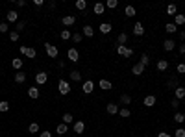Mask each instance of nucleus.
Returning <instances> with one entry per match:
<instances>
[{
  "instance_id": "nucleus-1",
  "label": "nucleus",
  "mask_w": 185,
  "mask_h": 137,
  "mask_svg": "<svg viewBox=\"0 0 185 137\" xmlns=\"http://www.w3.org/2000/svg\"><path fill=\"white\" fill-rule=\"evenodd\" d=\"M58 91H59V95H68L71 93V83L67 80H59L58 82Z\"/></svg>"
},
{
  "instance_id": "nucleus-2",
  "label": "nucleus",
  "mask_w": 185,
  "mask_h": 137,
  "mask_svg": "<svg viewBox=\"0 0 185 137\" xmlns=\"http://www.w3.org/2000/svg\"><path fill=\"white\" fill-rule=\"evenodd\" d=\"M20 54H24L26 58H30V59H33L35 56H37V50L35 48H30V47H24V44H20Z\"/></svg>"
},
{
  "instance_id": "nucleus-3",
  "label": "nucleus",
  "mask_w": 185,
  "mask_h": 137,
  "mask_svg": "<svg viewBox=\"0 0 185 137\" xmlns=\"http://www.w3.org/2000/svg\"><path fill=\"white\" fill-rule=\"evenodd\" d=\"M117 52H119L122 58H131V56H133V50H131L130 47H126V44H119V47H117Z\"/></svg>"
},
{
  "instance_id": "nucleus-4",
  "label": "nucleus",
  "mask_w": 185,
  "mask_h": 137,
  "mask_svg": "<svg viewBox=\"0 0 185 137\" xmlns=\"http://www.w3.org/2000/svg\"><path fill=\"white\" fill-rule=\"evenodd\" d=\"M44 50H46V54H48L50 58H58V54H59L58 47H56V44H52V43H46L44 44Z\"/></svg>"
},
{
  "instance_id": "nucleus-5",
  "label": "nucleus",
  "mask_w": 185,
  "mask_h": 137,
  "mask_svg": "<svg viewBox=\"0 0 185 137\" xmlns=\"http://www.w3.org/2000/svg\"><path fill=\"white\" fill-rule=\"evenodd\" d=\"M67 58H68V59H71L72 63H78V59H80V54H78V48H74V47H72V48H68V50H67Z\"/></svg>"
},
{
  "instance_id": "nucleus-6",
  "label": "nucleus",
  "mask_w": 185,
  "mask_h": 137,
  "mask_svg": "<svg viewBox=\"0 0 185 137\" xmlns=\"http://www.w3.org/2000/svg\"><path fill=\"white\" fill-rule=\"evenodd\" d=\"M82 91H83L85 95H91L92 91H95V83H92V80H85L83 85H82Z\"/></svg>"
},
{
  "instance_id": "nucleus-7",
  "label": "nucleus",
  "mask_w": 185,
  "mask_h": 137,
  "mask_svg": "<svg viewBox=\"0 0 185 137\" xmlns=\"http://www.w3.org/2000/svg\"><path fill=\"white\" fill-rule=\"evenodd\" d=\"M35 82H37V85H43V83H46V82H48V74H46V72H37L35 74Z\"/></svg>"
},
{
  "instance_id": "nucleus-8",
  "label": "nucleus",
  "mask_w": 185,
  "mask_h": 137,
  "mask_svg": "<svg viewBox=\"0 0 185 137\" xmlns=\"http://www.w3.org/2000/svg\"><path fill=\"white\" fill-rule=\"evenodd\" d=\"M131 72H133L135 76H141V74L145 72V65H143L141 61H139V63H135V65L131 67Z\"/></svg>"
},
{
  "instance_id": "nucleus-9",
  "label": "nucleus",
  "mask_w": 185,
  "mask_h": 137,
  "mask_svg": "<svg viewBox=\"0 0 185 137\" xmlns=\"http://www.w3.org/2000/svg\"><path fill=\"white\" fill-rule=\"evenodd\" d=\"M61 22H63V26H72L74 22H76V17H74V15H65V17L61 19Z\"/></svg>"
},
{
  "instance_id": "nucleus-10",
  "label": "nucleus",
  "mask_w": 185,
  "mask_h": 137,
  "mask_svg": "<svg viewBox=\"0 0 185 137\" xmlns=\"http://www.w3.org/2000/svg\"><path fill=\"white\" fill-rule=\"evenodd\" d=\"M174 98H176V100H183V98H185V87L180 85V87L174 89Z\"/></svg>"
},
{
  "instance_id": "nucleus-11",
  "label": "nucleus",
  "mask_w": 185,
  "mask_h": 137,
  "mask_svg": "<svg viewBox=\"0 0 185 137\" xmlns=\"http://www.w3.org/2000/svg\"><path fill=\"white\" fill-rule=\"evenodd\" d=\"M6 19H8V22H19V13L15 9H9L8 15H6Z\"/></svg>"
},
{
  "instance_id": "nucleus-12",
  "label": "nucleus",
  "mask_w": 185,
  "mask_h": 137,
  "mask_svg": "<svg viewBox=\"0 0 185 137\" xmlns=\"http://www.w3.org/2000/svg\"><path fill=\"white\" fill-rule=\"evenodd\" d=\"M92 11H95V15H102V13L106 11V4H102V2H96L95 6H92Z\"/></svg>"
},
{
  "instance_id": "nucleus-13",
  "label": "nucleus",
  "mask_w": 185,
  "mask_h": 137,
  "mask_svg": "<svg viewBox=\"0 0 185 137\" xmlns=\"http://www.w3.org/2000/svg\"><path fill=\"white\" fill-rule=\"evenodd\" d=\"M143 104H145L146 107H154V106H155V97H154V95H148V97H145Z\"/></svg>"
},
{
  "instance_id": "nucleus-14",
  "label": "nucleus",
  "mask_w": 185,
  "mask_h": 137,
  "mask_svg": "<svg viewBox=\"0 0 185 137\" xmlns=\"http://www.w3.org/2000/svg\"><path fill=\"white\" fill-rule=\"evenodd\" d=\"M72 128H74L76 133H83V132H85V122H83V121H76Z\"/></svg>"
},
{
  "instance_id": "nucleus-15",
  "label": "nucleus",
  "mask_w": 185,
  "mask_h": 137,
  "mask_svg": "<svg viewBox=\"0 0 185 137\" xmlns=\"http://www.w3.org/2000/svg\"><path fill=\"white\" fill-rule=\"evenodd\" d=\"M82 35H83V37H92V35H95V30H92V26H91V24H85Z\"/></svg>"
},
{
  "instance_id": "nucleus-16",
  "label": "nucleus",
  "mask_w": 185,
  "mask_h": 137,
  "mask_svg": "<svg viewBox=\"0 0 185 137\" xmlns=\"http://www.w3.org/2000/svg\"><path fill=\"white\" fill-rule=\"evenodd\" d=\"M133 33H135V35H139V37L145 35V28H143L141 22H135V26H133Z\"/></svg>"
},
{
  "instance_id": "nucleus-17",
  "label": "nucleus",
  "mask_w": 185,
  "mask_h": 137,
  "mask_svg": "<svg viewBox=\"0 0 185 137\" xmlns=\"http://www.w3.org/2000/svg\"><path fill=\"white\" fill-rule=\"evenodd\" d=\"M98 30H100V33H104V35H106V33H109V32L113 30V26L109 24V22H102V24H100V28H98Z\"/></svg>"
},
{
  "instance_id": "nucleus-18",
  "label": "nucleus",
  "mask_w": 185,
  "mask_h": 137,
  "mask_svg": "<svg viewBox=\"0 0 185 137\" xmlns=\"http://www.w3.org/2000/svg\"><path fill=\"white\" fill-rule=\"evenodd\" d=\"M163 48H165L167 52H170V50H174V48H176V43H174L172 39H167V41L163 43Z\"/></svg>"
},
{
  "instance_id": "nucleus-19",
  "label": "nucleus",
  "mask_w": 185,
  "mask_h": 137,
  "mask_svg": "<svg viewBox=\"0 0 185 137\" xmlns=\"http://www.w3.org/2000/svg\"><path fill=\"white\" fill-rule=\"evenodd\" d=\"M107 113H109V115H117V113H119V106L113 104V102H109L107 104Z\"/></svg>"
},
{
  "instance_id": "nucleus-20",
  "label": "nucleus",
  "mask_w": 185,
  "mask_h": 137,
  "mask_svg": "<svg viewBox=\"0 0 185 137\" xmlns=\"http://www.w3.org/2000/svg\"><path fill=\"white\" fill-rule=\"evenodd\" d=\"M22 63H24V61H22L20 58H15V59L11 61V67H13V68H15V71L19 72V71H20V68H22Z\"/></svg>"
},
{
  "instance_id": "nucleus-21",
  "label": "nucleus",
  "mask_w": 185,
  "mask_h": 137,
  "mask_svg": "<svg viewBox=\"0 0 185 137\" xmlns=\"http://www.w3.org/2000/svg\"><path fill=\"white\" fill-rule=\"evenodd\" d=\"M28 97H30V98H33V100H35V98H39V89L32 85V87L28 89Z\"/></svg>"
},
{
  "instance_id": "nucleus-22",
  "label": "nucleus",
  "mask_w": 185,
  "mask_h": 137,
  "mask_svg": "<svg viewBox=\"0 0 185 137\" xmlns=\"http://www.w3.org/2000/svg\"><path fill=\"white\" fill-rule=\"evenodd\" d=\"M98 85H100V89H104V91H109V89L113 87V83H111L109 80H100Z\"/></svg>"
},
{
  "instance_id": "nucleus-23",
  "label": "nucleus",
  "mask_w": 185,
  "mask_h": 137,
  "mask_svg": "<svg viewBox=\"0 0 185 137\" xmlns=\"http://www.w3.org/2000/svg\"><path fill=\"white\" fill-rule=\"evenodd\" d=\"M169 68V61L167 59H159L157 61V71H167Z\"/></svg>"
},
{
  "instance_id": "nucleus-24",
  "label": "nucleus",
  "mask_w": 185,
  "mask_h": 137,
  "mask_svg": "<svg viewBox=\"0 0 185 137\" xmlns=\"http://www.w3.org/2000/svg\"><path fill=\"white\" fill-rule=\"evenodd\" d=\"M15 82H17V83H24V82H26V74L19 71V72L15 74Z\"/></svg>"
},
{
  "instance_id": "nucleus-25",
  "label": "nucleus",
  "mask_w": 185,
  "mask_h": 137,
  "mask_svg": "<svg viewBox=\"0 0 185 137\" xmlns=\"http://www.w3.org/2000/svg\"><path fill=\"white\" fill-rule=\"evenodd\" d=\"M174 24L176 26H183L185 24V15H176L174 17Z\"/></svg>"
},
{
  "instance_id": "nucleus-26",
  "label": "nucleus",
  "mask_w": 185,
  "mask_h": 137,
  "mask_svg": "<svg viewBox=\"0 0 185 137\" xmlns=\"http://www.w3.org/2000/svg\"><path fill=\"white\" fill-rule=\"evenodd\" d=\"M59 37H61L63 41H68V39H72V33H71V30H61Z\"/></svg>"
},
{
  "instance_id": "nucleus-27",
  "label": "nucleus",
  "mask_w": 185,
  "mask_h": 137,
  "mask_svg": "<svg viewBox=\"0 0 185 137\" xmlns=\"http://www.w3.org/2000/svg\"><path fill=\"white\" fill-rule=\"evenodd\" d=\"M174 121H176L178 124H183V122H185V115H183V113H180V111H176V113H174Z\"/></svg>"
},
{
  "instance_id": "nucleus-28",
  "label": "nucleus",
  "mask_w": 185,
  "mask_h": 137,
  "mask_svg": "<svg viewBox=\"0 0 185 137\" xmlns=\"http://www.w3.org/2000/svg\"><path fill=\"white\" fill-rule=\"evenodd\" d=\"M28 132H30V133H39V132H41V128H39V124H37V122H32V124L28 126Z\"/></svg>"
},
{
  "instance_id": "nucleus-29",
  "label": "nucleus",
  "mask_w": 185,
  "mask_h": 137,
  "mask_svg": "<svg viewBox=\"0 0 185 137\" xmlns=\"http://www.w3.org/2000/svg\"><path fill=\"white\" fill-rule=\"evenodd\" d=\"M56 132H58L59 135H63V133H67V132H68V128H67V124H65V122H61V124H58Z\"/></svg>"
},
{
  "instance_id": "nucleus-30",
  "label": "nucleus",
  "mask_w": 185,
  "mask_h": 137,
  "mask_svg": "<svg viewBox=\"0 0 185 137\" xmlns=\"http://www.w3.org/2000/svg\"><path fill=\"white\" fill-rule=\"evenodd\" d=\"M119 115H120L122 119H128V117L131 115V111H130L128 107H122V109H119Z\"/></svg>"
},
{
  "instance_id": "nucleus-31",
  "label": "nucleus",
  "mask_w": 185,
  "mask_h": 137,
  "mask_svg": "<svg viewBox=\"0 0 185 137\" xmlns=\"http://www.w3.org/2000/svg\"><path fill=\"white\" fill-rule=\"evenodd\" d=\"M85 8H87V2H85V0H76V9L85 11Z\"/></svg>"
},
{
  "instance_id": "nucleus-32",
  "label": "nucleus",
  "mask_w": 185,
  "mask_h": 137,
  "mask_svg": "<svg viewBox=\"0 0 185 137\" xmlns=\"http://www.w3.org/2000/svg\"><path fill=\"white\" fill-rule=\"evenodd\" d=\"M165 30H167V33H174V32L178 30V26L174 24V22H169V24L165 26Z\"/></svg>"
},
{
  "instance_id": "nucleus-33",
  "label": "nucleus",
  "mask_w": 185,
  "mask_h": 137,
  "mask_svg": "<svg viewBox=\"0 0 185 137\" xmlns=\"http://www.w3.org/2000/svg\"><path fill=\"white\" fill-rule=\"evenodd\" d=\"M176 11H178V9H176V4H169V6H167V15H174V17H176Z\"/></svg>"
},
{
  "instance_id": "nucleus-34",
  "label": "nucleus",
  "mask_w": 185,
  "mask_h": 137,
  "mask_svg": "<svg viewBox=\"0 0 185 137\" xmlns=\"http://www.w3.org/2000/svg\"><path fill=\"white\" fill-rule=\"evenodd\" d=\"M71 80H72V82H80V80H82V74H80L78 71H71Z\"/></svg>"
},
{
  "instance_id": "nucleus-35",
  "label": "nucleus",
  "mask_w": 185,
  "mask_h": 137,
  "mask_svg": "<svg viewBox=\"0 0 185 137\" xmlns=\"http://www.w3.org/2000/svg\"><path fill=\"white\" fill-rule=\"evenodd\" d=\"M124 13H126V17H133V15H135V8H133V6H126Z\"/></svg>"
},
{
  "instance_id": "nucleus-36",
  "label": "nucleus",
  "mask_w": 185,
  "mask_h": 137,
  "mask_svg": "<svg viewBox=\"0 0 185 137\" xmlns=\"http://www.w3.org/2000/svg\"><path fill=\"white\" fill-rule=\"evenodd\" d=\"M117 41H119V44H124L126 41H128V33H119V37H117Z\"/></svg>"
},
{
  "instance_id": "nucleus-37",
  "label": "nucleus",
  "mask_w": 185,
  "mask_h": 137,
  "mask_svg": "<svg viewBox=\"0 0 185 137\" xmlns=\"http://www.w3.org/2000/svg\"><path fill=\"white\" fill-rule=\"evenodd\" d=\"M72 121H74V117L71 115V113H65V115H63V122H65V124H71Z\"/></svg>"
},
{
  "instance_id": "nucleus-38",
  "label": "nucleus",
  "mask_w": 185,
  "mask_h": 137,
  "mask_svg": "<svg viewBox=\"0 0 185 137\" xmlns=\"http://www.w3.org/2000/svg\"><path fill=\"white\" fill-rule=\"evenodd\" d=\"M120 104H131V97L130 95H120Z\"/></svg>"
},
{
  "instance_id": "nucleus-39",
  "label": "nucleus",
  "mask_w": 185,
  "mask_h": 137,
  "mask_svg": "<svg viewBox=\"0 0 185 137\" xmlns=\"http://www.w3.org/2000/svg\"><path fill=\"white\" fill-rule=\"evenodd\" d=\"M9 109V102H6V100H2V102H0V111H2V113H6Z\"/></svg>"
},
{
  "instance_id": "nucleus-40",
  "label": "nucleus",
  "mask_w": 185,
  "mask_h": 137,
  "mask_svg": "<svg viewBox=\"0 0 185 137\" xmlns=\"http://www.w3.org/2000/svg\"><path fill=\"white\" fill-rule=\"evenodd\" d=\"M6 32H9L8 22H0V33H6Z\"/></svg>"
},
{
  "instance_id": "nucleus-41",
  "label": "nucleus",
  "mask_w": 185,
  "mask_h": 137,
  "mask_svg": "<svg viewBox=\"0 0 185 137\" xmlns=\"http://www.w3.org/2000/svg\"><path fill=\"white\" fill-rule=\"evenodd\" d=\"M109 9H115V8H117L119 6V2H117V0H107V4H106Z\"/></svg>"
},
{
  "instance_id": "nucleus-42",
  "label": "nucleus",
  "mask_w": 185,
  "mask_h": 137,
  "mask_svg": "<svg viewBox=\"0 0 185 137\" xmlns=\"http://www.w3.org/2000/svg\"><path fill=\"white\" fill-rule=\"evenodd\" d=\"M9 41H13V43L19 41V32H17V30H15V32H9Z\"/></svg>"
},
{
  "instance_id": "nucleus-43",
  "label": "nucleus",
  "mask_w": 185,
  "mask_h": 137,
  "mask_svg": "<svg viewBox=\"0 0 185 137\" xmlns=\"http://www.w3.org/2000/svg\"><path fill=\"white\" fill-rule=\"evenodd\" d=\"M82 39H83V35L82 33H72V41L78 44V43H82Z\"/></svg>"
},
{
  "instance_id": "nucleus-44",
  "label": "nucleus",
  "mask_w": 185,
  "mask_h": 137,
  "mask_svg": "<svg viewBox=\"0 0 185 137\" xmlns=\"http://www.w3.org/2000/svg\"><path fill=\"white\" fill-rule=\"evenodd\" d=\"M141 63H143L145 67L150 63V58H148V54H143V56H141Z\"/></svg>"
},
{
  "instance_id": "nucleus-45",
  "label": "nucleus",
  "mask_w": 185,
  "mask_h": 137,
  "mask_svg": "<svg viewBox=\"0 0 185 137\" xmlns=\"http://www.w3.org/2000/svg\"><path fill=\"white\" fill-rule=\"evenodd\" d=\"M174 137H185V130H183V128H178V130L174 132Z\"/></svg>"
},
{
  "instance_id": "nucleus-46",
  "label": "nucleus",
  "mask_w": 185,
  "mask_h": 137,
  "mask_svg": "<svg viewBox=\"0 0 185 137\" xmlns=\"http://www.w3.org/2000/svg\"><path fill=\"white\" fill-rule=\"evenodd\" d=\"M176 71H178L180 74H185V63H178V67H176Z\"/></svg>"
},
{
  "instance_id": "nucleus-47",
  "label": "nucleus",
  "mask_w": 185,
  "mask_h": 137,
  "mask_svg": "<svg viewBox=\"0 0 185 137\" xmlns=\"http://www.w3.org/2000/svg\"><path fill=\"white\" fill-rule=\"evenodd\" d=\"M24 26H26V22H24V20H19V22H17V32L24 30Z\"/></svg>"
},
{
  "instance_id": "nucleus-48",
  "label": "nucleus",
  "mask_w": 185,
  "mask_h": 137,
  "mask_svg": "<svg viewBox=\"0 0 185 137\" xmlns=\"http://www.w3.org/2000/svg\"><path fill=\"white\" fill-rule=\"evenodd\" d=\"M169 87H170V89H176V87H180V85H178V82H176V80L172 78V80L169 82Z\"/></svg>"
},
{
  "instance_id": "nucleus-49",
  "label": "nucleus",
  "mask_w": 185,
  "mask_h": 137,
  "mask_svg": "<svg viewBox=\"0 0 185 137\" xmlns=\"http://www.w3.org/2000/svg\"><path fill=\"white\" fill-rule=\"evenodd\" d=\"M170 106H172L174 109H178V107H180V100H176V98H172V100H170Z\"/></svg>"
},
{
  "instance_id": "nucleus-50",
  "label": "nucleus",
  "mask_w": 185,
  "mask_h": 137,
  "mask_svg": "<svg viewBox=\"0 0 185 137\" xmlns=\"http://www.w3.org/2000/svg\"><path fill=\"white\" fill-rule=\"evenodd\" d=\"M39 137H52V133L46 130V132H39Z\"/></svg>"
},
{
  "instance_id": "nucleus-51",
  "label": "nucleus",
  "mask_w": 185,
  "mask_h": 137,
  "mask_svg": "<svg viewBox=\"0 0 185 137\" xmlns=\"http://www.w3.org/2000/svg\"><path fill=\"white\" fill-rule=\"evenodd\" d=\"M157 137H172V135H170V133H167V132H159V133H157Z\"/></svg>"
},
{
  "instance_id": "nucleus-52",
  "label": "nucleus",
  "mask_w": 185,
  "mask_h": 137,
  "mask_svg": "<svg viewBox=\"0 0 185 137\" xmlns=\"http://www.w3.org/2000/svg\"><path fill=\"white\" fill-rule=\"evenodd\" d=\"M17 4H19V8H24L26 6V0H17Z\"/></svg>"
},
{
  "instance_id": "nucleus-53",
  "label": "nucleus",
  "mask_w": 185,
  "mask_h": 137,
  "mask_svg": "<svg viewBox=\"0 0 185 137\" xmlns=\"http://www.w3.org/2000/svg\"><path fill=\"white\" fill-rule=\"evenodd\" d=\"M33 4H35V6H37V8H41V6H43V4H44V2H43V0H33Z\"/></svg>"
},
{
  "instance_id": "nucleus-54",
  "label": "nucleus",
  "mask_w": 185,
  "mask_h": 137,
  "mask_svg": "<svg viewBox=\"0 0 185 137\" xmlns=\"http://www.w3.org/2000/svg\"><path fill=\"white\" fill-rule=\"evenodd\" d=\"M180 54H185V44H180Z\"/></svg>"
},
{
  "instance_id": "nucleus-55",
  "label": "nucleus",
  "mask_w": 185,
  "mask_h": 137,
  "mask_svg": "<svg viewBox=\"0 0 185 137\" xmlns=\"http://www.w3.org/2000/svg\"><path fill=\"white\" fill-rule=\"evenodd\" d=\"M180 39H185V32H180Z\"/></svg>"
}]
</instances>
